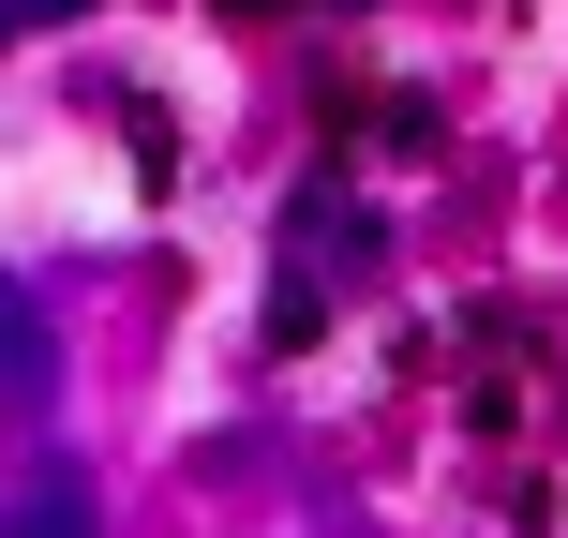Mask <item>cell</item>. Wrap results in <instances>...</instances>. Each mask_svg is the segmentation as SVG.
<instances>
[{
    "label": "cell",
    "mask_w": 568,
    "mask_h": 538,
    "mask_svg": "<svg viewBox=\"0 0 568 538\" xmlns=\"http://www.w3.org/2000/svg\"><path fill=\"white\" fill-rule=\"evenodd\" d=\"M45 389H60V344H45V314H30V284L0 270V419H30Z\"/></svg>",
    "instance_id": "6da1fadb"
},
{
    "label": "cell",
    "mask_w": 568,
    "mask_h": 538,
    "mask_svg": "<svg viewBox=\"0 0 568 538\" xmlns=\"http://www.w3.org/2000/svg\"><path fill=\"white\" fill-rule=\"evenodd\" d=\"M0 538H90V494H75V479L16 494V509H0Z\"/></svg>",
    "instance_id": "7a4b0ae2"
}]
</instances>
